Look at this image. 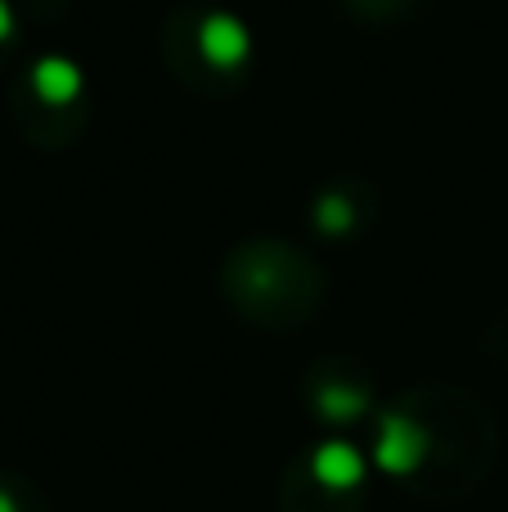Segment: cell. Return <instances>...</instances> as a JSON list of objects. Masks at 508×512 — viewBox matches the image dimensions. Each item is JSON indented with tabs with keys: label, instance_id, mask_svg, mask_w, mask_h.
Here are the masks:
<instances>
[{
	"label": "cell",
	"instance_id": "obj_2",
	"mask_svg": "<svg viewBox=\"0 0 508 512\" xmlns=\"http://www.w3.org/2000/svg\"><path fill=\"white\" fill-rule=\"evenodd\" d=\"M198 50H203V59L212 63V68L230 72V68H239V63L248 59L252 36L234 14H207L203 27H198Z\"/></svg>",
	"mask_w": 508,
	"mask_h": 512
},
{
	"label": "cell",
	"instance_id": "obj_4",
	"mask_svg": "<svg viewBox=\"0 0 508 512\" xmlns=\"http://www.w3.org/2000/svg\"><path fill=\"white\" fill-rule=\"evenodd\" d=\"M32 90L50 108L72 104V99L81 95V68L72 59H63V54H45V59H36V68H32Z\"/></svg>",
	"mask_w": 508,
	"mask_h": 512
},
{
	"label": "cell",
	"instance_id": "obj_8",
	"mask_svg": "<svg viewBox=\"0 0 508 512\" xmlns=\"http://www.w3.org/2000/svg\"><path fill=\"white\" fill-rule=\"evenodd\" d=\"M0 512H18V504H14V499H9V495H5V490H0Z\"/></svg>",
	"mask_w": 508,
	"mask_h": 512
},
{
	"label": "cell",
	"instance_id": "obj_3",
	"mask_svg": "<svg viewBox=\"0 0 508 512\" xmlns=\"http://www.w3.org/2000/svg\"><path fill=\"white\" fill-rule=\"evenodd\" d=\"M311 472L320 486L351 490V486H360V477H365V459H360V450L347 441H324L320 450L311 454Z\"/></svg>",
	"mask_w": 508,
	"mask_h": 512
},
{
	"label": "cell",
	"instance_id": "obj_7",
	"mask_svg": "<svg viewBox=\"0 0 508 512\" xmlns=\"http://www.w3.org/2000/svg\"><path fill=\"white\" fill-rule=\"evenodd\" d=\"M14 36V9H9V0H0V41H9Z\"/></svg>",
	"mask_w": 508,
	"mask_h": 512
},
{
	"label": "cell",
	"instance_id": "obj_5",
	"mask_svg": "<svg viewBox=\"0 0 508 512\" xmlns=\"http://www.w3.org/2000/svg\"><path fill=\"white\" fill-rule=\"evenodd\" d=\"M320 414L329 418V423H351V418H360L365 414V391H356V387H342V382H329V387L320 391Z\"/></svg>",
	"mask_w": 508,
	"mask_h": 512
},
{
	"label": "cell",
	"instance_id": "obj_1",
	"mask_svg": "<svg viewBox=\"0 0 508 512\" xmlns=\"http://www.w3.org/2000/svg\"><path fill=\"white\" fill-rule=\"evenodd\" d=\"M423 454H428V436H423L419 423H410L405 414H387L383 427H378V468L383 472H414L423 463Z\"/></svg>",
	"mask_w": 508,
	"mask_h": 512
},
{
	"label": "cell",
	"instance_id": "obj_6",
	"mask_svg": "<svg viewBox=\"0 0 508 512\" xmlns=\"http://www.w3.org/2000/svg\"><path fill=\"white\" fill-rule=\"evenodd\" d=\"M351 221H356V212H351V203L342 194H324L320 203H315V225H320V230L338 234V230H347Z\"/></svg>",
	"mask_w": 508,
	"mask_h": 512
}]
</instances>
